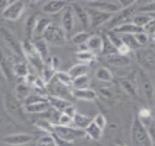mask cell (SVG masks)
<instances>
[{
  "label": "cell",
  "instance_id": "1",
  "mask_svg": "<svg viewBox=\"0 0 155 146\" xmlns=\"http://www.w3.org/2000/svg\"><path fill=\"white\" fill-rule=\"evenodd\" d=\"M131 139L136 146H153V140L139 116H135L132 121Z\"/></svg>",
  "mask_w": 155,
  "mask_h": 146
},
{
  "label": "cell",
  "instance_id": "2",
  "mask_svg": "<svg viewBox=\"0 0 155 146\" xmlns=\"http://www.w3.org/2000/svg\"><path fill=\"white\" fill-rule=\"evenodd\" d=\"M4 106L6 111L8 115L17 121L25 120V110L23 103L16 97L15 93H12L10 91H6L4 93Z\"/></svg>",
  "mask_w": 155,
  "mask_h": 146
},
{
  "label": "cell",
  "instance_id": "3",
  "mask_svg": "<svg viewBox=\"0 0 155 146\" xmlns=\"http://www.w3.org/2000/svg\"><path fill=\"white\" fill-rule=\"evenodd\" d=\"M137 87L140 88L145 100L151 104L155 95L154 85L148 73L142 68H139L137 70Z\"/></svg>",
  "mask_w": 155,
  "mask_h": 146
},
{
  "label": "cell",
  "instance_id": "4",
  "mask_svg": "<svg viewBox=\"0 0 155 146\" xmlns=\"http://www.w3.org/2000/svg\"><path fill=\"white\" fill-rule=\"evenodd\" d=\"M42 38L48 42V44H52L54 46L64 45L68 38L61 26L53 22L47 28Z\"/></svg>",
  "mask_w": 155,
  "mask_h": 146
},
{
  "label": "cell",
  "instance_id": "5",
  "mask_svg": "<svg viewBox=\"0 0 155 146\" xmlns=\"http://www.w3.org/2000/svg\"><path fill=\"white\" fill-rule=\"evenodd\" d=\"M54 134L70 142H74L75 140L81 139L86 136L85 131L83 130L78 129L74 126H61V125H55Z\"/></svg>",
  "mask_w": 155,
  "mask_h": 146
},
{
  "label": "cell",
  "instance_id": "6",
  "mask_svg": "<svg viewBox=\"0 0 155 146\" xmlns=\"http://www.w3.org/2000/svg\"><path fill=\"white\" fill-rule=\"evenodd\" d=\"M87 8L97 9L109 14H116L120 12L122 9L119 5L118 1H103V0H91L86 2Z\"/></svg>",
  "mask_w": 155,
  "mask_h": 146
},
{
  "label": "cell",
  "instance_id": "7",
  "mask_svg": "<svg viewBox=\"0 0 155 146\" xmlns=\"http://www.w3.org/2000/svg\"><path fill=\"white\" fill-rule=\"evenodd\" d=\"M0 35H1L3 40L6 42L7 46L9 48L11 51H13L18 57H25L22 48V44L18 42L16 37L7 28L5 27L0 28Z\"/></svg>",
  "mask_w": 155,
  "mask_h": 146
},
{
  "label": "cell",
  "instance_id": "8",
  "mask_svg": "<svg viewBox=\"0 0 155 146\" xmlns=\"http://www.w3.org/2000/svg\"><path fill=\"white\" fill-rule=\"evenodd\" d=\"M26 5L23 1H13L6 8L4 12L1 14L3 18L7 20L15 21L18 20L25 11Z\"/></svg>",
  "mask_w": 155,
  "mask_h": 146
},
{
  "label": "cell",
  "instance_id": "9",
  "mask_svg": "<svg viewBox=\"0 0 155 146\" xmlns=\"http://www.w3.org/2000/svg\"><path fill=\"white\" fill-rule=\"evenodd\" d=\"M87 10H88L89 17H90L91 27L92 28H96L103 26L106 23H109L114 17L113 14L105 13L97 9L90 8H88Z\"/></svg>",
  "mask_w": 155,
  "mask_h": 146
},
{
  "label": "cell",
  "instance_id": "10",
  "mask_svg": "<svg viewBox=\"0 0 155 146\" xmlns=\"http://www.w3.org/2000/svg\"><path fill=\"white\" fill-rule=\"evenodd\" d=\"M75 13L73 10V8L71 5H68L62 13L61 16V28L65 31L67 37H70V34L72 33L74 27H75Z\"/></svg>",
  "mask_w": 155,
  "mask_h": 146
},
{
  "label": "cell",
  "instance_id": "11",
  "mask_svg": "<svg viewBox=\"0 0 155 146\" xmlns=\"http://www.w3.org/2000/svg\"><path fill=\"white\" fill-rule=\"evenodd\" d=\"M34 136L28 133H14L4 137V142L8 145L20 146L25 145L32 141Z\"/></svg>",
  "mask_w": 155,
  "mask_h": 146
},
{
  "label": "cell",
  "instance_id": "12",
  "mask_svg": "<svg viewBox=\"0 0 155 146\" xmlns=\"http://www.w3.org/2000/svg\"><path fill=\"white\" fill-rule=\"evenodd\" d=\"M0 70L8 81H12L14 77L13 64L1 48H0Z\"/></svg>",
  "mask_w": 155,
  "mask_h": 146
},
{
  "label": "cell",
  "instance_id": "13",
  "mask_svg": "<svg viewBox=\"0 0 155 146\" xmlns=\"http://www.w3.org/2000/svg\"><path fill=\"white\" fill-rule=\"evenodd\" d=\"M71 6L73 8L75 16H76L78 21L80 22V24L82 26V28L86 29L89 27H91L88 10L86 8H84L83 7L80 6L79 4H77V3H72Z\"/></svg>",
  "mask_w": 155,
  "mask_h": 146
},
{
  "label": "cell",
  "instance_id": "14",
  "mask_svg": "<svg viewBox=\"0 0 155 146\" xmlns=\"http://www.w3.org/2000/svg\"><path fill=\"white\" fill-rule=\"evenodd\" d=\"M69 4L66 1H48L42 7V11L48 15H54L63 11Z\"/></svg>",
  "mask_w": 155,
  "mask_h": 146
},
{
  "label": "cell",
  "instance_id": "15",
  "mask_svg": "<svg viewBox=\"0 0 155 146\" xmlns=\"http://www.w3.org/2000/svg\"><path fill=\"white\" fill-rule=\"evenodd\" d=\"M105 60L108 64L114 67H128L131 63V59L129 56H124L119 53L106 56Z\"/></svg>",
  "mask_w": 155,
  "mask_h": 146
},
{
  "label": "cell",
  "instance_id": "16",
  "mask_svg": "<svg viewBox=\"0 0 155 146\" xmlns=\"http://www.w3.org/2000/svg\"><path fill=\"white\" fill-rule=\"evenodd\" d=\"M71 94L74 98L86 101H93L97 99V93L94 90L86 88V89H73Z\"/></svg>",
  "mask_w": 155,
  "mask_h": 146
},
{
  "label": "cell",
  "instance_id": "17",
  "mask_svg": "<svg viewBox=\"0 0 155 146\" xmlns=\"http://www.w3.org/2000/svg\"><path fill=\"white\" fill-rule=\"evenodd\" d=\"M34 48L36 49V51L38 52V54L40 56V58L43 59V61L46 63L48 58H49V49H48V42L43 38H36L32 41Z\"/></svg>",
  "mask_w": 155,
  "mask_h": 146
},
{
  "label": "cell",
  "instance_id": "18",
  "mask_svg": "<svg viewBox=\"0 0 155 146\" xmlns=\"http://www.w3.org/2000/svg\"><path fill=\"white\" fill-rule=\"evenodd\" d=\"M112 31L117 34H122V35H135L139 32L143 31V29L137 27L131 21H129V22H126L124 24H121V25L114 28L112 29Z\"/></svg>",
  "mask_w": 155,
  "mask_h": 146
},
{
  "label": "cell",
  "instance_id": "19",
  "mask_svg": "<svg viewBox=\"0 0 155 146\" xmlns=\"http://www.w3.org/2000/svg\"><path fill=\"white\" fill-rule=\"evenodd\" d=\"M86 48L88 50L93 52L95 55L98 53L102 52L103 48V38L102 36H100L98 34L91 35L88 42L86 43Z\"/></svg>",
  "mask_w": 155,
  "mask_h": 146
},
{
  "label": "cell",
  "instance_id": "20",
  "mask_svg": "<svg viewBox=\"0 0 155 146\" xmlns=\"http://www.w3.org/2000/svg\"><path fill=\"white\" fill-rule=\"evenodd\" d=\"M50 104L48 101H42L38 103H33L29 105H24V110L26 113L28 114H42L50 109Z\"/></svg>",
  "mask_w": 155,
  "mask_h": 146
},
{
  "label": "cell",
  "instance_id": "21",
  "mask_svg": "<svg viewBox=\"0 0 155 146\" xmlns=\"http://www.w3.org/2000/svg\"><path fill=\"white\" fill-rule=\"evenodd\" d=\"M48 101L50 104V106L55 109L56 111H59V112H63V111L69 106L70 104H72L70 101H67L64 98L61 97H58V96H53V95H48L47 96Z\"/></svg>",
  "mask_w": 155,
  "mask_h": 146
},
{
  "label": "cell",
  "instance_id": "22",
  "mask_svg": "<svg viewBox=\"0 0 155 146\" xmlns=\"http://www.w3.org/2000/svg\"><path fill=\"white\" fill-rule=\"evenodd\" d=\"M51 23H52V21L48 18H38L37 24H36V27H35V30H34L33 39L42 38L45 31L47 30V28L49 27V25Z\"/></svg>",
  "mask_w": 155,
  "mask_h": 146
},
{
  "label": "cell",
  "instance_id": "23",
  "mask_svg": "<svg viewBox=\"0 0 155 146\" xmlns=\"http://www.w3.org/2000/svg\"><path fill=\"white\" fill-rule=\"evenodd\" d=\"M31 94V88L28 83L20 82L18 83L15 87V95L16 97L23 103L25 100Z\"/></svg>",
  "mask_w": 155,
  "mask_h": 146
},
{
  "label": "cell",
  "instance_id": "24",
  "mask_svg": "<svg viewBox=\"0 0 155 146\" xmlns=\"http://www.w3.org/2000/svg\"><path fill=\"white\" fill-rule=\"evenodd\" d=\"M92 121H93V119H91L90 116L81 114L80 112H77V114L73 118V125L76 128L83 130V131H85Z\"/></svg>",
  "mask_w": 155,
  "mask_h": 146
},
{
  "label": "cell",
  "instance_id": "25",
  "mask_svg": "<svg viewBox=\"0 0 155 146\" xmlns=\"http://www.w3.org/2000/svg\"><path fill=\"white\" fill-rule=\"evenodd\" d=\"M89 70H90L89 65L83 64V63H79V64H76L73 67H71L68 72L70 74L72 79L74 80L76 78H79V77L84 76V75H88Z\"/></svg>",
  "mask_w": 155,
  "mask_h": 146
},
{
  "label": "cell",
  "instance_id": "26",
  "mask_svg": "<svg viewBox=\"0 0 155 146\" xmlns=\"http://www.w3.org/2000/svg\"><path fill=\"white\" fill-rule=\"evenodd\" d=\"M154 18L151 15L149 14H143V13H139V14H135L132 18H131V22L133 24H135L137 27L140 28H144Z\"/></svg>",
  "mask_w": 155,
  "mask_h": 146
},
{
  "label": "cell",
  "instance_id": "27",
  "mask_svg": "<svg viewBox=\"0 0 155 146\" xmlns=\"http://www.w3.org/2000/svg\"><path fill=\"white\" fill-rule=\"evenodd\" d=\"M86 136L93 141H99L101 139L103 134V130L101 129L97 124H95L93 121L89 125V127L85 130Z\"/></svg>",
  "mask_w": 155,
  "mask_h": 146
},
{
  "label": "cell",
  "instance_id": "28",
  "mask_svg": "<svg viewBox=\"0 0 155 146\" xmlns=\"http://www.w3.org/2000/svg\"><path fill=\"white\" fill-rule=\"evenodd\" d=\"M35 126H37L39 130L43 131L47 134H54L55 131V124L52 123L50 121L46 120L44 118L38 119L34 122Z\"/></svg>",
  "mask_w": 155,
  "mask_h": 146
},
{
  "label": "cell",
  "instance_id": "29",
  "mask_svg": "<svg viewBox=\"0 0 155 146\" xmlns=\"http://www.w3.org/2000/svg\"><path fill=\"white\" fill-rule=\"evenodd\" d=\"M13 73L17 77L26 79L28 77V75L29 74V71H28V68L25 62L18 61L13 64Z\"/></svg>",
  "mask_w": 155,
  "mask_h": 146
},
{
  "label": "cell",
  "instance_id": "30",
  "mask_svg": "<svg viewBox=\"0 0 155 146\" xmlns=\"http://www.w3.org/2000/svg\"><path fill=\"white\" fill-rule=\"evenodd\" d=\"M37 20L38 18L35 15H30L25 23V32H26V36H27V39L30 40L31 38H33V35H34V30H35V27L37 24Z\"/></svg>",
  "mask_w": 155,
  "mask_h": 146
},
{
  "label": "cell",
  "instance_id": "31",
  "mask_svg": "<svg viewBox=\"0 0 155 146\" xmlns=\"http://www.w3.org/2000/svg\"><path fill=\"white\" fill-rule=\"evenodd\" d=\"M95 76L97 80H99L100 81H103V82H110L113 79L112 72L106 67H100L96 70Z\"/></svg>",
  "mask_w": 155,
  "mask_h": 146
},
{
  "label": "cell",
  "instance_id": "32",
  "mask_svg": "<svg viewBox=\"0 0 155 146\" xmlns=\"http://www.w3.org/2000/svg\"><path fill=\"white\" fill-rule=\"evenodd\" d=\"M76 58L79 60L81 63L83 64H89L91 61H93L96 58V55L88 50V49H84V50H79L76 53Z\"/></svg>",
  "mask_w": 155,
  "mask_h": 146
},
{
  "label": "cell",
  "instance_id": "33",
  "mask_svg": "<svg viewBox=\"0 0 155 146\" xmlns=\"http://www.w3.org/2000/svg\"><path fill=\"white\" fill-rule=\"evenodd\" d=\"M120 88L130 97L138 98V90L137 87L130 81L128 80H122L120 82Z\"/></svg>",
  "mask_w": 155,
  "mask_h": 146
},
{
  "label": "cell",
  "instance_id": "34",
  "mask_svg": "<svg viewBox=\"0 0 155 146\" xmlns=\"http://www.w3.org/2000/svg\"><path fill=\"white\" fill-rule=\"evenodd\" d=\"M55 78L58 80V82H60L62 85L68 87V88H72V83H73V79L72 77L70 76V74L68 72H66V71H61V70H58L57 71L56 73V76Z\"/></svg>",
  "mask_w": 155,
  "mask_h": 146
},
{
  "label": "cell",
  "instance_id": "35",
  "mask_svg": "<svg viewBox=\"0 0 155 146\" xmlns=\"http://www.w3.org/2000/svg\"><path fill=\"white\" fill-rule=\"evenodd\" d=\"M56 73H57V71L48 63H45L44 68L41 71V78L45 81V83L48 84L55 78Z\"/></svg>",
  "mask_w": 155,
  "mask_h": 146
},
{
  "label": "cell",
  "instance_id": "36",
  "mask_svg": "<svg viewBox=\"0 0 155 146\" xmlns=\"http://www.w3.org/2000/svg\"><path fill=\"white\" fill-rule=\"evenodd\" d=\"M91 37V34L88 31H81L79 33L75 34L74 36L71 37V40L74 44L78 45V46H82V45H86V43L88 42V40L90 39V38Z\"/></svg>",
  "mask_w": 155,
  "mask_h": 146
},
{
  "label": "cell",
  "instance_id": "37",
  "mask_svg": "<svg viewBox=\"0 0 155 146\" xmlns=\"http://www.w3.org/2000/svg\"><path fill=\"white\" fill-rule=\"evenodd\" d=\"M103 38V48H102V54L106 57L109 55H112L115 53H118V49L117 48L111 43V41L110 40V38H108L107 34H104L102 36Z\"/></svg>",
  "mask_w": 155,
  "mask_h": 146
},
{
  "label": "cell",
  "instance_id": "38",
  "mask_svg": "<svg viewBox=\"0 0 155 146\" xmlns=\"http://www.w3.org/2000/svg\"><path fill=\"white\" fill-rule=\"evenodd\" d=\"M91 80L88 75H84L73 80L72 88L73 89H86L89 88Z\"/></svg>",
  "mask_w": 155,
  "mask_h": 146
},
{
  "label": "cell",
  "instance_id": "39",
  "mask_svg": "<svg viewBox=\"0 0 155 146\" xmlns=\"http://www.w3.org/2000/svg\"><path fill=\"white\" fill-rule=\"evenodd\" d=\"M48 96V95H47ZM46 95H43L41 93H31L23 102V105H29L33 103L42 102V101H48V98Z\"/></svg>",
  "mask_w": 155,
  "mask_h": 146
},
{
  "label": "cell",
  "instance_id": "40",
  "mask_svg": "<svg viewBox=\"0 0 155 146\" xmlns=\"http://www.w3.org/2000/svg\"><path fill=\"white\" fill-rule=\"evenodd\" d=\"M36 146H57V145H56V142L54 141L53 135L46 134L38 140Z\"/></svg>",
  "mask_w": 155,
  "mask_h": 146
},
{
  "label": "cell",
  "instance_id": "41",
  "mask_svg": "<svg viewBox=\"0 0 155 146\" xmlns=\"http://www.w3.org/2000/svg\"><path fill=\"white\" fill-rule=\"evenodd\" d=\"M121 38H122L123 43L126 44L130 49H138V48H141L138 44V42L136 41V39H135L133 35H123L121 37Z\"/></svg>",
  "mask_w": 155,
  "mask_h": 146
},
{
  "label": "cell",
  "instance_id": "42",
  "mask_svg": "<svg viewBox=\"0 0 155 146\" xmlns=\"http://www.w3.org/2000/svg\"><path fill=\"white\" fill-rule=\"evenodd\" d=\"M140 13L143 14H149L150 15L151 13H155V1H150L147 2L146 4L140 6L138 10Z\"/></svg>",
  "mask_w": 155,
  "mask_h": 146
},
{
  "label": "cell",
  "instance_id": "43",
  "mask_svg": "<svg viewBox=\"0 0 155 146\" xmlns=\"http://www.w3.org/2000/svg\"><path fill=\"white\" fill-rule=\"evenodd\" d=\"M107 36H108V38H110V40L111 41V43L117 48V49H118L120 46L123 45L122 38H120V37L118 36L117 33H115V32H113V31H110V32L107 33Z\"/></svg>",
  "mask_w": 155,
  "mask_h": 146
},
{
  "label": "cell",
  "instance_id": "44",
  "mask_svg": "<svg viewBox=\"0 0 155 146\" xmlns=\"http://www.w3.org/2000/svg\"><path fill=\"white\" fill-rule=\"evenodd\" d=\"M136 41L138 42V44L140 46V47H143V46H146L149 42V35L146 34L144 31H141V32H139L135 35H133Z\"/></svg>",
  "mask_w": 155,
  "mask_h": 146
},
{
  "label": "cell",
  "instance_id": "45",
  "mask_svg": "<svg viewBox=\"0 0 155 146\" xmlns=\"http://www.w3.org/2000/svg\"><path fill=\"white\" fill-rule=\"evenodd\" d=\"M73 124V118L69 117L68 115L61 112L58 118V125H61V126H72Z\"/></svg>",
  "mask_w": 155,
  "mask_h": 146
},
{
  "label": "cell",
  "instance_id": "46",
  "mask_svg": "<svg viewBox=\"0 0 155 146\" xmlns=\"http://www.w3.org/2000/svg\"><path fill=\"white\" fill-rule=\"evenodd\" d=\"M93 122L97 124L101 129L104 130L106 125H107V120L105 116L102 113H98L94 118H93Z\"/></svg>",
  "mask_w": 155,
  "mask_h": 146
},
{
  "label": "cell",
  "instance_id": "47",
  "mask_svg": "<svg viewBox=\"0 0 155 146\" xmlns=\"http://www.w3.org/2000/svg\"><path fill=\"white\" fill-rule=\"evenodd\" d=\"M143 31L150 36L155 38V18H153L144 28H143Z\"/></svg>",
  "mask_w": 155,
  "mask_h": 146
},
{
  "label": "cell",
  "instance_id": "48",
  "mask_svg": "<svg viewBox=\"0 0 155 146\" xmlns=\"http://www.w3.org/2000/svg\"><path fill=\"white\" fill-rule=\"evenodd\" d=\"M118 3L120 6L121 9H128L133 8L137 1H135V0H119Z\"/></svg>",
  "mask_w": 155,
  "mask_h": 146
},
{
  "label": "cell",
  "instance_id": "49",
  "mask_svg": "<svg viewBox=\"0 0 155 146\" xmlns=\"http://www.w3.org/2000/svg\"><path fill=\"white\" fill-rule=\"evenodd\" d=\"M46 63H48L56 71H58V68H59V66H60V59H59L58 57L53 56V57L49 58L48 60Z\"/></svg>",
  "mask_w": 155,
  "mask_h": 146
},
{
  "label": "cell",
  "instance_id": "50",
  "mask_svg": "<svg viewBox=\"0 0 155 146\" xmlns=\"http://www.w3.org/2000/svg\"><path fill=\"white\" fill-rule=\"evenodd\" d=\"M52 135H53V138H54V141H55L57 146H73V142L63 140V139L59 138L58 136H57L55 134H52Z\"/></svg>",
  "mask_w": 155,
  "mask_h": 146
},
{
  "label": "cell",
  "instance_id": "51",
  "mask_svg": "<svg viewBox=\"0 0 155 146\" xmlns=\"http://www.w3.org/2000/svg\"><path fill=\"white\" fill-rule=\"evenodd\" d=\"M77 109H76V107L73 105V104H70L69 106H68L64 111H63V113H65V114H67V115H68L69 117H71V118H74V116L77 114Z\"/></svg>",
  "mask_w": 155,
  "mask_h": 146
},
{
  "label": "cell",
  "instance_id": "52",
  "mask_svg": "<svg viewBox=\"0 0 155 146\" xmlns=\"http://www.w3.org/2000/svg\"><path fill=\"white\" fill-rule=\"evenodd\" d=\"M130 50H131V49H130L126 44L123 43V45L120 46V47L118 48V53H119V54H121V55H124V56H128Z\"/></svg>",
  "mask_w": 155,
  "mask_h": 146
},
{
  "label": "cell",
  "instance_id": "53",
  "mask_svg": "<svg viewBox=\"0 0 155 146\" xmlns=\"http://www.w3.org/2000/svg\"><path fill=\"white\" fill-rule=\"evenodd\" d=\"M139 117L140 118V120H145L151 116H150V112L148 109H141L140 111L139 112Z\"/></svg>",
  "mask_w": 155,
  "mask_h": 146
},
{
  "label": "cell",
  "instance_id": "54",
  "mask_svg": "<svg viewBox=\"0 0 155 146\" xmlns=\"http://www.w3.org/2000/svg\"><path fill=\"white\" fill-rule=\"evenodd\" d=\"M100 92H101V94L102 96H104V97H106V98H109V99H110V98L113 96L112 91H111L110 89H107V88H101V89L100 90Z\"/></svg>",
  "mask_w": 155,
  "mask_h": 146
},
{
  "label": "cell",
  "instance_id": "55",
  "mask_svg": "<svg viewBox=\"0 0 155 146\" xmlns=\"http://www.w3.org/2000/svg\"><path fill=\"white\" fill-rule=\"evenodd\" d=\"M11 1H7V0H0V14H2L6 8L9 5Z\"/></svg>",
  "mask_w": 155,
  "mask_h": 146
},
{
  "label": "cell",
  "instance_id": "56",
  "mask_svg": "<svg viewBox=\"0 0 155 146\" xmlns=\"http://www.w3.org/2000/svg\"><path fill=\"white\" fill-rule=\"evenodd\" d=\"M2 87V85H1V83H0V88H1Z\"/></svg>",
  "mask_w": 155,
  "mask_h": 146
},
{
  "label": "cell",
  "instance_id": "57",
  "mask_svg": "<svg viewBox=\"0 0 155 146\" xmlns=\"http://www.w3.org/2000/svg\"><path fill=\"white\" fill-rule=\"evenodd\" d=\"M120 146H125V145H120Z\"/></svg>",
  "mask_w": 155,
  "mask_h": 146
}]
</instances>
